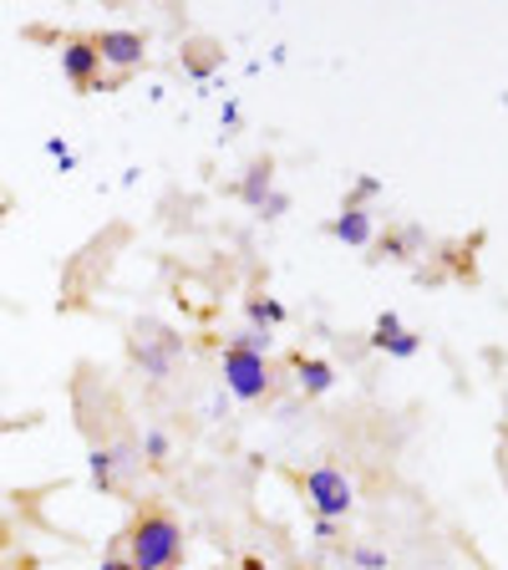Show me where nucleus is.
<instances>
[{"instance_id":"f257e3e1","label":"nucleus","mask_w":508,"mask_h":570,"mask_svg":"<svg viewBox=\"0 0 508 570\" xmlns=\"http://www.w3.org/2000/svg\"><path fill=\"white\" fill-rule=\"evenodd\" d=\"M183 560V530L173 514L142 510L128 530V566L132 570H178Z\"/></svg>"},{"instance_id":"f03ea898","label":"nucleus","mask_w":508,"mask_h":570,"mask_svg":"<svg viewBox=\"0 0 508 570\" xmlns=\"http://www.w3.org/2000/svg\"><path fill=\"white\" fill-rule=\"evenodd\" d=\"M225 387L235 392L239 403H260L265 392L275 387L270 362H265V356H249V352H235V346H229V352H225Z\"/></svg>"},{"instance_id":"7ed1b4c3","label":"nucleus","mask_w":508,"mask_h":570,"mask_svg":"<svg viewBox=\"0 0 508 570\" xmlns=\"http://www.w3.org/2000/svg\"><path fill=\"white\" fill-rule=\"evenodd\" d=\"M306 499L316 504L320 520H341V514H351V504H356L351 479H346L341 469H310L306 474Z\"/></svg>"},{"instance_id":"20e7f679","label":"nucleus","mask_w":508,"mask_h":570,"mask_svg":"<svg viewBox=\"0 0 508 570\" xmlns=\"http://www.w3.org/2000/svg\"><path fill=\"white\" fill-rule=\"evenodd\" d=\"M61 71H67V82L82 87V92L97 82V71H102V57H97L92 36H71V41H61Z\"/></svg>"},{"instance_id":"39448f33","label":"nucleus","mask_w":508,"mask_h":570,"mask_svg":"<svg viewBox=\"0 0 508 570\" xmlns=\"http://www.w3.org/2000/svg\"><path fill=\"white\" fill-rule=\"evenodd\" d=\"M92 47H97V57L122 71L142 67V57H148V41H142L138 31H102V36H92Z\"/></svg>"},{"instance_id":"423d86ee","label":"nucleus","mask_w":508,"mask_h":570,"mask_svg":"<svg viewBox=\"0 0 508 570\" xmlns=\"http://www.w3.org/2000/svg\"><path fill=\"white\" fill-rule=\"evenodd\" d=\"M371 346H381L387 356H417V346H422V336H412V332H402V321L391 316H381L377 321V332H371Z\"/></svg>"},{"instance_id":"0eeeda50","label":"nucleus","mask_w":508,"mask_h":570,"mask_svg":"<svg viewBox=\"0 0 508 570\" xmlns=\"http://www.w3.org/2000/svg\"><path fill=\"white\" fill-rule=\"evenodd\" d=\"M331 235H336V239H346V245H356V249H361V245H371V235H377V229H371V214L361 209V204H346V209H341V219H336V225H331Z\"/></svg>"},{"instance_id":"6e6552de","label":"nucleus","mask_w":508,"mask_h":570,"mask_svg":"<svg viewBox=\"0 0 508 570\" xmlns=\"http://www.w3.org/2000/svg\"><path fill=\"white\" fill-rule=\"evenodd\" d=\"M296 382L306 387V397H326V392L336 387V372H331V362H320V356H300Z\"/></svg>"},{"instance_id":"1a4fd4ad","label":"nucleus","mask_w":508,"mask_h":570,"mask_svg":"<svg viewBox=\"0 0 508 570\" xmlns=\"http://www.w3.org/2000/svg\"><path fill=\"white\" fill-rule=\"evenodd\" d=\"M270 184H275V164H270V158H260V164H249L239 194H245V204H255V209L265 214V204H270Z\"/></svg>"},{"instance_id":"9d476101","label":"nucleus","mask_w":508,"mask_h":570,"mask_svg":"<svg viewBox=\"0 0 508 570\" xmlns=\"http://www.w3.org/2000/svg\"><path fill=\"white\" fill-rule=\"evenodd\" d=\"M229 346H235V352H249V356H270L275 336H270V332H260V326H249V332H239Z\"/></svg>"},{"instance_id":"9b49d317","label":"nucleus","mask_w":508,"mask_h":570,"mask_svg":"<svg viewBox=\"0 0 508 570\" xmlns=\"http://www.w3.org/2000/svg\"><path fill=\"white\" fill-rule=\"evenodd\" d=\"M249 321H255L260 332H265V326H280V321H285V306H280V301L255 296V301H249Z\"/></svg>"},{"instance_id":"f8f14e48","label":"nucleus","mask_w":508,"mask_h":570,"mask_svg":"<svg viewBox=\"0 0 508 570\" xmlns=\"http://www.w3.org/2000/svg\"><path fill=\"white\" fill-rule=\"evenodd\" d=\"M47 154L61 164V174H71V168H77V154H71V148H67L61 138H47Z\"/></svg>"},{"instance_id":"ddd939ff","label":"nucleus","mask_w":508,"mask_h":570,"mask_svg":"<svg viewBox=\"0 0 508 570\" xmlns=\"http://www.w3.org/2000/svg\"><path fill=\"white\" fill-rule=\"evenodd\" d=\"M356 566H361V570H381V566H387V556H381V550H371V546H361V550H356Z\"/></svg>"},{"instance_id":"4468645a","label":"nucleus","mask_w":508,"mask_h":570,"mask_svg":"<svg viewBox=\"0 0 508 570\" xmlns=\"http://www.w3.org/2000/svg\"><path fill=\"white\" fill-rule=\"evenodd\" d=\"M142 449H148V459H163V453H168V433H158V428H153V433L142 439Z\"/></svg>"},{"instance_id":"2eb2a0df","label":"nucleus","mask_w":508,"mask_h":570,"mask_svg":"<svg viewBox=\"0 0 508 570\" xmlns=\"http://www.w3.org/2000/svg\"><path fill=\"white\" fill-rule=\"evenodd\" d=\"M377 194H381L377 178H361V184H356V199H377ZM356 199H351V204H356Z\"/></svg>"},{"instance_id":"dca6fc26","label":"nucleus","mask_w":508,"mask_h":570,"mask_svg":"<svg viewBox=\"0 0 508 570\" xmlns=\"http://www.w3.org/2000/svg\"><path fill=\"white\" fill-rule=\"evenodd\" d=\"M316 534L320 540H336V520H316Z\"/></svg>"},{"instance_id":"f3484780","label":"nucleus","mask_w":508,"mask_h":570,"mask_svg":"<svg viewBox=\"0 0 508 570\" xmlns=\"http://www.w3.org/2000/svg\"><path fill=\"white\" fill-rule=\"evenodd\" d=\"M102 570H132L128 560H102Z\"/></svg>"}]
</instances>
